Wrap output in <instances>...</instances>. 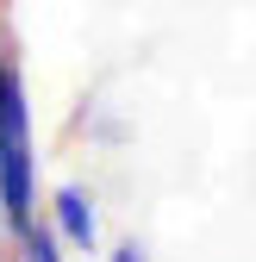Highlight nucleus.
I'll return each mask as SVG.
<instances>
[{
	"label": "nucleus",
	"mask_w": 256,
	"mask_h": 262,
	"mask_svg": "<svg viewBox=\"0 0 256 262\" xmlns=\"http://www.w3.org/2000/svg\"><path fill=\"white\" fill-rule=\"evenodd\" d=\"M0 219L19 237L38 225V156H31V100L13 69L7 44H0Z\"/></svg>",
	"instance_id": "obj_1"
},
{
	"label": "nucleus",
	"mask_w": 256,
	"mask_h": 262,
	"mask_svg": "<svg viewBox=\"0 0 256 262\" xmlns=\"http://www.w3.org/2000/svg\"><path fill=\"white\" fill-rule=\"evenodd\" d=\"M50 231H56V244H69V250H81V256L100 250V219H94L88 187H56V193H50Z\"/></svg>",
	"instance_id": "obj_2"
},
{
	"label": "nucleus",
	"mask_w": 256,
	"mask_h": 262,
	"mask_svg": "<svg viewBox=\"0 0 256 262\" xmlns=\"http://www.w3.org/2000/svg\"><path fill=\"white\" fill-rule=\"evenodd\" d=\"M19 262H62V244H56V231H50L44 219L19 231Z\"/></svg>",
	"instance_id": "obj_3"
},
{
	"label": "nucleus",
	"mask_w": 256,
	"mask_h": 262,
	"mask_svg": "<svg viewBox=\"0 0 256 262\" xmlns=\"http://www.w3.org/2000/svg\"><path fill=\"white\" fill-rule=\"evenodd\" d=\"M106 262H150V256H144V244L125 237V244H113V250H106Z\"/></svg>",
	"instance_id": "obj_4"
}]
</instances>
